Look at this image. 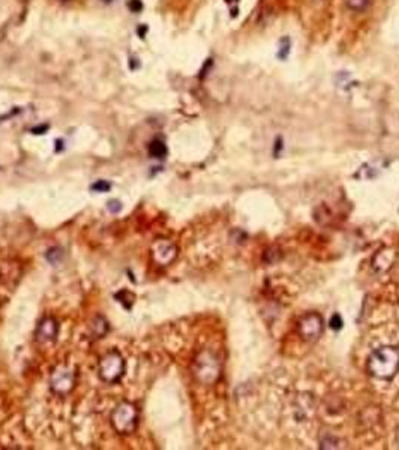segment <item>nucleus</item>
Wrapping results in <instances>:
<instances>
[{"mask_svg":"<svg viewBox=\"0 0 399 450\" xmlns=\"http://www.w3.org/2000/svg\"><path fill=\"white\" fill-rule=\"evenodd\" d=\"M102 2H105V3H110V2H113V0H102Z\"/></svg>","mask_w":399,"mask_h":450,"instance_id":"obj_19","label":"nucleus"},{"mask_svg":"<svg viewBox=\"0 0 399 450\" xmlns=\"http://www.w3.org/2000/svg\"><path fill=\"white\" fill-rule=\"evenodd\" d=\"M194 374H195V377L200 383L213 384L218 380L219 374H221V366H219L218 359L209 351L201 353L195 360Z\"/></svg>","mask_w":399,"mask_h":450,"instance_id":"obj_4","label":"nucleus"},{"mask_svg":"<svg viewBox=\"0 0 399 450\" xmlns=\"http://www.w3.org/2000/svg\"><path fill=\"white\" fill-rule=\"evenodd\" d=\"M59 333V324L57 321L51 317H45L39 321V324L35 332V339L39 344H50L54 342Z\"/></svg>","mask_w":399,"mask_h":450,"instance_id":"obj_8","label":"nucleus"},{"mask_svg":"<svg viewBox=\"0 0 399 450\" xmlns=\"http://www.w3.org/2000/svg\"><path fill=\"white\" fill-rule=\"evenodd\" d=\"M47 129H48V125H41V126L33 128L32 132L33 134H44V132H47Z\"/></svg>","mask_w":399,"mask_h":450,"instance_id":"obj_16","label":"nucleus"},{"mask_svg":"<svg viewBox=\"0 0 399 450\" xmlns=\"http://www.w3.org/2000/svg\"><path fill=\"white\" fill-rule=\"evenodd\" d=\"M129 68H131V69H135V68H137V62H135V59H129Z\"/></svg>","mask_w":399,"mask_h":450,"instance_id":"obj_18","label":"nucleus"},{"mask_svg":"<svg viewBox=\"0 0 399 450\" xmlns=\"http://www.w3.org/2000/svg\"><path fill=\"white\" fill-rule=\"evenodd\" d=\"M290 48H291V44H290V39L288 38H282L281 42H279V51H278V57L279 59H285L290 53Z\"/></svg>","mask_w":399,"mask_h":450,"instance_id":"obj_11","label":"nucleus"},{"mask_svg":"<svg viewBox=\"0 0 399 450\" xmlns=\"http://www.w3.org/2000/svg\"><path fill=\"white\" fill-rule=\"evenodd\" d=\"M369 2H371V0H345L347 6L350 9H353V11H357V12L365 11L368 8Z\"/></svg>","mask_w":399,"mask_h":450,"instance_id":"obj_10","label":"nucleus"},{"mask_svg":"<svg viewBox=\"0 0 399 450\" xmlns=\"http://www.w3.org/2000/svg\"><path fill=\"white\" fill-rule=\"evenodd\" d=\"M342 326V320L339 318V315H333V318L330 320V327L332 329H339Z\"/></svg>","mask_w":399,"mask_h":450,"instance_id":"obj_14","label":"nucleus"},{"mask_svg":"<svg viewBox=\"0 0 399 450\" xmlns=\"http://www.w3.org/2000/svg\"><path fill=\"white\" fill-rule=\"evenodd\" d=\"M299 333L306 341L318 339L323 333V318L315 312L305 315L299 323Z\"/></svg>","mask_w":399,"mask_h":450,"instance_id":"obj_6","label":"nucleus"},{"mask_svg":"<svg viewBox=\"0 0 399 450\" xmlns=\"http://www.w3.org/2000/svg\"><path fill=\"white\" fill-rule=\"evenodd\" d=\"M137 423H138V410L131 402L119 404L111 413V425L122 435H129L134 432Z\"/></svg>","mask_w":399,"mask_h":450,"instance_id":"obj_2","label":"nucleus"},{"mask_svg":"<svg viewBox=\"0 0 399 450\" xmlns=\"http://www.w3.org/2000/svg\"><path fill=\"white\" fill-rule=\"evenodd\" d=\"M177 255V249L176 246L168 242V240H158L153 246H152V258L153 261H156L159 266H167L170 264Z\"/></svg>","mask_w":399,"mask_h":450,"instance_id":"obj_7","label":"nucleus"},{"mask_svg":"<svg viewBox=\"0 0 399 450\" xmlns=\"http://www.w3.org/2000/svg\"><path fill=\"white\" fill-rule=\"evenodd\" d=\"M99 377L104 383L114 384L125 374V360L119 351H108L99 360Z\"/></svg>","mask_w":399,"mask_h":450,"instance_id":"obj_3","label":"nucleus"},{"mask_svg":"<svg viewBox=\"0 0 399 450\" xmlns=\"http://www.w3.org/2000/svg\"><path fill=\"white\" fill-rule=\"evenodd\" d=\"M146 32H147V26H138L137 33H138L140 38H144V36H146Z\"/></svg>","mask_w":399,"mask_h":450,"instance_id":"obj_17","label":"nucleus"},{"mask_svg":"<svg viewBox=\"0 0 399 450\" xmlns=\"http://www.w3.org/2000/svg\"><path fill=\"white\" fill-rule=\"evenodd\" d=\"M50 386H51V390L56 395H60V396L68 395L75 386V372H74V369L69 368V366L57 368L51 375Z\"/></svg>","mask_w":399,"mask_h":450,"instance_id":"obj_5","label":"nucleus"},{"mask_svg":"<svg viewBox=\"0 0 399 450\" xmlns=\"http://www.w3.org/2000/svg\"><path fill=\"white\" fill-rule=\"evenodd\" d=\"M149 153H150V156H152V158H156V159H164V158L167 156L168 150H167V146H165V143H164V141H161V140H155V141H152V143H150V146H149Z\"/></svg>","mask_w":399,"mask_h":450,"instance_id":"obj_9","label":"nucleus"},{"mask_svg":"<svg viewBox=\"0 0 399 450\" xmlns=\"http://www.w3.org/2000/svg\"><path fill=\"white\" fill-rule=\"evenodd\" d=\"M110 188H111V185L105 180H98L95 185H92V189L96 192H107V191H110Z\"/></svg>","mask_w":399,"mask_h":450,"instance_id":"obj_13","label":"nucleus"},{"mask_svg":"<svg viewBox=\"0 0 399 450\" xmlns=\"http://www.w3.org/2000/svg\"><path fill=\"white\" fill-rule=\"evenodd\" d=\"M128 8L134 12V14H138L143 11V2L141 0H129L128 2Z\"/></svg>","mask_w":399,"mask_h":450,"instance_id":"obj_12","label":"nucleus"},{"mask_svg":"<svg viewBox=\"0 0 399 450\" xmlns=\"http://www.w3.org/2000/svg\"><path fill=\"white\" fill-rule=\"evenodd\" d=\"M368 371L380 380H392L399 371V351L395 347H381L368 359Z\"/></svg>","mask_w":399,"mask_h":450,"instance_id":"obj_1","label":"nucleus"},{"mask_svg":"<svg viewBox=\"0 0 399 450\" xmlns=\"http://www.w3.org/2000/svg\"><path fill=\"white\" fill-rule=\"evenodd\" d=\"M108 210L110 212H113V213H117L120 209H122V206H120V201H117V200H111L110 203H108Z\"/></svg>","mask_w":399,"mask_h":450,"instance_id":"obj_15","label":"nucleus"}]
</instances>
